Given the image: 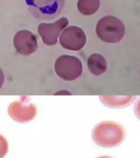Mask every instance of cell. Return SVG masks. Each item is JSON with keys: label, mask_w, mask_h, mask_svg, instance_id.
I'll use <instances>...</instances> for the list:
<instances>
[{"label": "cell", "mask_w": 140, "mask_h": 158, "mask_svg": "<svg viewBox=\"0 0 140 158\" xmlns=\"http://www.w3.org/2000/svg\"><path fill=\"white\" fill-rule=\"evenodd\" d=\"M92 140L102 148H116L125 138L123 126L114 121H103L95 126L92 130Z\"/></svg>", "instance_id": "obj_1"}, {"label": "cell", "mask_w": 140, "mask_h": 158, "mask_svg": "<svg viewBox=\"0 0 140 158\" xmlns=\"http://www.w3.org/2000/svg\"><path fill=\"white\" fill-rule=\"evenodd\" d=\"M125 26L117 17L109 15L99 20L96 26V35L107 44H117L125 35Z\"/></svg>", "instance_id": "obj_2"}, {"label": "cell", "mask_w": 140, "mask_h": 158, "mask_svg": "<svg viewBox=\"0 0 140 158\" xmlns=\"http://www.w3.org/2000/svg\"><path fill=\"white\" fill-rule=\"evenodd\" d=\"M54 71L57 76L67 81L79 78L83 71V65L78 57L64 54L57 58L54 63Z\"/></svg>", "instance_id": "obj_3"}, {"label": "cell", "mask_w": 140, "mask_h": 158, "mask_svg": "<svg viewBox=\"0 0 140 158\" xmlns=\"http://www.w3.org/2000/svg\"><path fill=\"white\" fill-rule=\"evenodd\" d=\"M29 12L36 18L53 19L64 8V0H25Z\"/></svg>", "instance_id": "obj_4"}, {"label": "cell", "mask_w": 140, "mask_h": 158, "mask_svg": "<svg viewBox=\"0 0 140 158\" xmlns=\"http://www.w3.org/2000/svg\"><path fill=\"white\" fill-rule=\"evenodd\" d=\"M59 44L70 51H80L87 43V35L81 27L70 26L62 31L59 38Z\"/></svg>", "instance_id": "obj_5"}, {"label": "cell", "mask_w": 140, "mask_h": 158, "mask_svg": "<svg viewBox=\"0 0 140 158\" xmlns=\"http://www.w3.org/2000/svg\"><path fill=\"white\" fill-rule=\"evenodd\" d=\"M69 26V19L67 17H60L54 22H43L38 26V34L41 38L42 42L48 46H53L58 43L59 35Z\"/></svg>", "instance_id": "obj_6"}, {"label": "cell", "mask_w": 140, "mask_h": 158, "mask_svg": "<svg viewBox=\"0 0 140 158\" xmlns=\"http://www.w3.org/2000/svg\"><path fill=\"white\" fill-rule=\"evenodd\" d=\"M8 114L13 120L18 123H27L36 117L37 109L28 100L21 99L10 104L7 108Z\"/></svg>", "instance_id": "obj_7"}, {"label": "cell", "mask_w": 140, "mask_h": 158, "mask_svg": "<svg viewBox=\"0 0 140 158\" xmlns=\"http://www.w3.org/2000/svg\"><path fill=\"white\" fill-rule=\"evenodd\" d=\"M13 46L18 54L29 56L38 49L36 36L28 30H21L13 37Z\"/></svg>", "instance_id": "obj_8"}, {"label": "cell", "mask_w": 140, "mask_h": 158, "mask_svg": "<svg viewBox=\"0 0 140 158\" xmlns=\"http://www.w3.org/2000/svg\"><path fill=\"white\" fill-rule=\"evenodd\" d=\"M87 69L94 76H101L107 71V62L101 54L93 53L87 58Z\"/></svg>", "instance_id": "obj_9"}, {"label": "cell", "mask_w": 140, "mask_h": 158, "mask_svg": "<svg viewBox=\"0 0 140 158\" xmlns=\"http://www.w3.org/2000/svg\"><path fill=\"white\" fill-rule=\"evenodd\" d=\"M136 97L133 96H101L99 97L101 103L105 106L110 108H124L127 107L134 101Z\"/></svg>", "instance_id": "obj_10"}, {"label": "cell", "mask_w": 140, "mask_h": 158, "mask_svg": "<svg viewBox=\"0 0 140 158\" xmlns=\"http://www.w3.org/2000/svg\"><path fill=\"white\" fill-rule=\"evenodd\" d=\"M78 12L84 16L95 14L101 7L100 0H78L77 3Z\"/></svg>", "instance_id": "obj_11"}, {"label": "cell", "mask_w": 140, "mask_h": 158, "mask_svg": "<svg viewBox=\"0 0 140 158\" xmlns=\"http://www.w3.org/2000/svg\"><path fill=\"white\" fill-rule=\"evenodd\" d=\"M8 152V143L7 139L0 134V158H3Z\"/></svg>", "instance_id": "obj_12"}, {"label": "cell", "mask_w": 140, "mask_h": 158, "mask_svg": "<svg viewBox=\"0 0 140 158\" xmlns=\"http://www.w3.org/2000/svg\"><path fill=\"white\" fill-rule=\"evenodd\" d=\"M4 80H5V77L4 73H3V71L2 69H0V89L2 88V85L4 83Z\"/></svg>", "instance_id": "obj_13"}, {"label": "cell", "mask_w": 140, "mask_h": 158, "mask_svg": "<svg viewBox=\"0 0 140 158\" xmlns=\"http://www.w3.org/2000/svg\"><path fill=\"white\" fill-rule=\"evenodd\" d=\"M135 113L138 118H140V100H138L135 106Z\"/></svg>", "instance_id": "obj_14"}, {"label": "cell", "mask_w": 140, "mask_h": 158, "mask_svg": "<svg viewBox=\"0 0 140 158\" xmlns=\"http://www.w3.org/2000/svg\"><path fill=\"white\" fill-rule=\"evenodd\" d=\"M97 158H113V157H111V156H100V157H97Z\"/></svg>", "instance_id": "obj_15"}]
</instances>
